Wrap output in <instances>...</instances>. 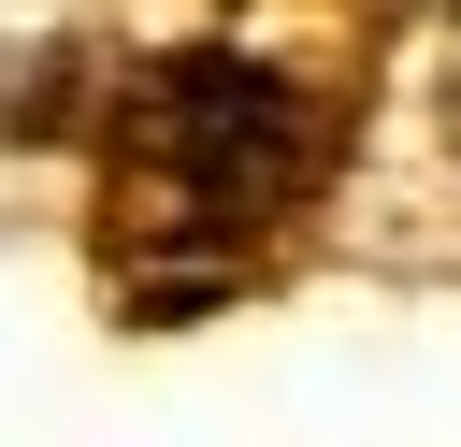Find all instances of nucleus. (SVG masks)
<instances>
[{
	"label": "nucleus",
	"instance_id": "7ed1b4c3",
	"mask_svg": "<svg viewBox=\"0 0 461 447\" xmlns=\"http://www.w3.org/2000/svg\"><path fill=\"white\" fill-rule=\"evenodd\" d=\"M447 144H461V72H447Z\"/></svg>",
	"mask_w": 461,
	"mask_h": 447
},
{
	"label": "nucleus",
	"instance_id": "f03ea898",
	"mask_svg": "<svg viewBox=\"0 0 461 447\" xmlns=\"http://www.w3.org/2000/svg\"><path fill=\"white\" fill-rule=\"evenodd\" d=\"M72 101H86V29H58V43H14V58H0V130H14V144L72 130Z\"/></svg>",
	"mask_w": 461,
	"mask_h": 447
},
{
	"label": "nucleus",
	"instance_id": "f257e3e1",
	"mask_svg": "<svg viewBox=\"0 0 461 447\" xmlns=\"http://www.w3.org/2000/svg\"><path fill=\"white\" fill-rule=\"evenodd\" d=\"M317 173H331V115L288 72H259L230 43H187L115 115V245H158V260L245 245L259 216L317 202Z\"/></svg>",
	"mask_w": 461,
	"mask_h": 447
}]
</instances>
